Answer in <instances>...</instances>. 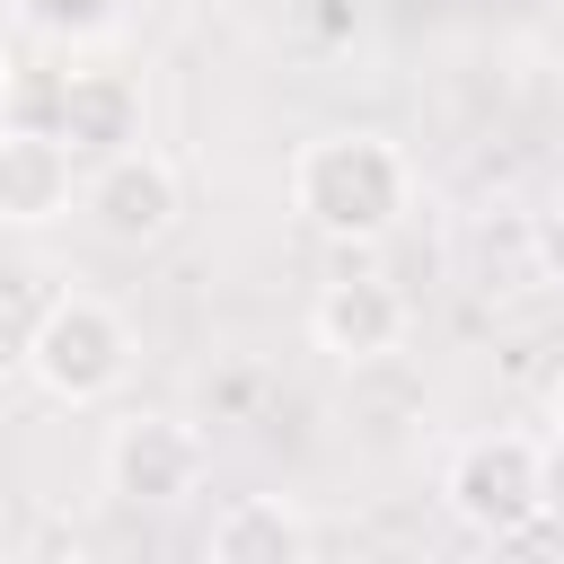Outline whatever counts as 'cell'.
Wrapping results in <instances>:
<instances>
[{"mask_svg":"<svg viewBox=\"0 0 564 564\" xmlns=\"http://www.w3.org/2000/svg\"><path fill=\"white\" fill-rule=\"evenodd\" d=\"M529 264H538V282H555V291H564V194L529 220Z\"/></svg>","mask_w":564,"mask_h":564,"instance_id":"7c38bea8","label":"cell"},{"mask_svg":"<svg viewBox=\"0 0 564 564\" xmlns=\"http://www.w3.org/2000/svg\"><path fill=\"white\" fill-rule=\"evenodd\" d=\"M97 485L132 511H159V502H185L203 485V432L176 423V414H123L106 441H97Z\"/></svg>","mask_w":564,"mask_h":564,"instance_id":"3957f363","label":"cell"},{"mask_svg":"<svg viewBox=\"0 0 564 564\" xmlns=\"http://www.w3.org/2000/svg\"><path fill=\"white\" fill-rule=\"evenodd\" d=\"M538 520H555V529H564V432L538 449Z\"/></svg>","mask_w":564,"mask_h":564,"instance_id":"4fadbf2b","label":"cell"},{"mask_svg":"<svg viewBox=\"0 0 564 564\" xmlns=\"http://www.w3.org/2000/svg\"><path fill=\"white\" fill-rule=\"evenodd\" d=\"M546 414H555V432H564V370H555V388H546Z\"/></svg>","mask_w":564,"mask_h":564,"instance_id":"5bb4252c","label":"cell"},{"mask_svg":"<svg viewBox=\"0 0 564 564\" xmlns=\"http://www.w3.org/2000/svg\"><path fill=\"white\" fill-rule=\"evenodd\" d=\"M441 494H449V511H458L476 538H520V529H538V441H520V432H476V441H458Z\"/></svg>","mask_w":564,"mask_h":564,"instance_id":"277c9868","label":"cell"},{"mask_svg":"<svg viewBox=\"0 0 564 564\" xmlns=\"http://www.w3.org/2000/svg\"><path fill=\"white\" fill-rule=\"evenodd\" d=\"M26 379L53 405H106L132 379V326H123V308H106L88 291H62L26 326Z\"/></svg>","mask_w":564,"mask_h":564,"instance_id":"7a4b0ae2","label":"cell"},{"mask_svg":"<svg viewBox=\"0 0 564 564\" xmlns=\"http://www.w3.org/2000/svg\"><path fill=\"white\" fill-rule=\"evenodd\" d=\"M0 123H18V132H53V123H62V70H53V62H18L9 88H0Z\"/></svg>","mask_w":564,"mask_h":564,"instance_id":"8fae6325","label":"cell"},{"mask_svg":"<svg viewBox=\"0 0 564 564\" xmlns=\"http://www.w3.org/2000/svg\"><path fill=\"white\" fill-rule=\"evenodd\" d=\"M79 203H88V220H97L115 247H159V238L176 229V212H185V176H176L159 150L132 141V150H115V159L88 167Z\"/></svg>","mask_w":564,"mask_h":564,"instance_id":"5b68a950","label":"cell"},{"mask_svg":"<svg viewBox=\"0 0 564 564\" xmlns=\"http://www.w3.org/2000/svg\"><path fill=\"white\" fill-rule=\"evenodd\" d=\"M203 555L212 564H300L308 555V520L291 502H273V494H238L229 511H212Z\"/></svg>","mask_w":564,"mask_h":564,"instance_id":"9c48e42d","label":"cell"},{"mask_svg":"<svg viewBox=\"0 0 564 564\" xmlns=\"http://www.w3.org/2000/svg\"><path fill=\"white\" fill-rule=\"evenodd\" d=\"M9 9H18V26H26V35H53V44H88V35L123 26V9H132V0H9Z\"/></svg>","mask_w":564,"mask_h":564,"instance_id":"30bf717a","label":"cell"},{"mask_svg":"<svg viewBox=\"0 0 564 564\" xmlns=\"http://www.w3.org/2000/svg\"><path fill=\"white\" fill-rule=\"evenodd\" d=\"M79 194V159L62 150V132H18L0 123V220L9 229H44L62 220Z\"/></svg>","mask_w":564,"mask_h":564,"instance_id":"ba28073f","label":"cell"},{"mask_svg":"<svg viewBox=\"0 0 564 564\" xmlns=\"http://www.w3.org/2000/svg\"><path fill=\"white\" fill-rule=\"evenodd\" d=\"M308 335H317V352H335L344 370L388 361V352L405 344V291H397L388 273H335V282L308 300Z\"/></svg>","mask_w":564,"mask_h":564,"instance_id":"8992f818","label":"cell"},{"mask_svg":"<svg viewBox=\"0 0 564 564\" xmlns=\"http://www.w3.org/2000/svg\"><path fill=\"white\" fill-rule=\"evenodd\" d=\"M414 203V167L388 132H317L291 159V212L335 247H379Z\"/></svg>","mask_w":564,"mask_h":564,"instance_id":"6da1fadb","label":"cell"},{"mask_svg":"<svg viewBox=\"0 0 564 564\" xmlns=\"http://www.w3.org/2000/svg\"><path fill=\"white\" fill-rule=\"evenodd\" d=\"M53 132H62V150H70L79 167L132 150V141H141V79H132V70H106V62L62 70V123H53Z\"/></svg>","mask_w":564,"mask_h":564,"instance_id":"52a82bcc","label":"cell"}]
</instances>
